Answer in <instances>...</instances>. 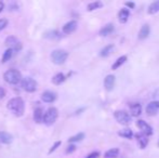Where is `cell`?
Listing matches in <instances>:
<instances>
[{
	"label": "cell",
	"mask_w": 159,
	"mask_h": 158,
	"mask_svg": "<svg viewBox=\"0 0 159 158\" xmlns=\"http://www.w3.org/2000/svg\"><path fill=\"white\" fill-rule=\"evenodd\" d=\"M57 116H59V112H57L56 108L50 107L45 112L42 122H45L47 126H51V125H53L54 122L56 121Z\"/></svg>",
	"instance_id": "3"
},
{
	"label": "cell",
	"mask_w": 159,
	"mask_h": 158,
	"mask_svg": "<svg viewBox=\"0 0 159 158\" xmlns=\"http://www.w3.org/2000/svg\"><path fill=\"white\" fill-rule=\"evenodd\" d=\"M65 79H66V78H65V75L62 74V73H59V74H56L53 77L52 82H53L54 85H61L62 82L65 81Z\"/></svg>",
	"instance_id": "22"
},
{
	"label": "cell",
	"mask_w": 159,
	"mask_h": 158,
	"mask_svg": "<svg viewBox=\"0 0 159 158\" xmlns=\"http://www.w3.org/2000/svg\"><path fill=\"white\" fill-rule=\"evenodd\" d=\"M130 110H131V113H132V116L138 117V116H140L142 113V106L138 104V103H135V104H132L130 106Z\"/></svg>",
	"instance_id": "17"
},
{
	"label": "cell",
	"mask_w": 159,
	"mask_h": 158,
	"mask_svg": "<svg viewBox=\"0 0 159 158\" xmlns=\"http://www.w3.org/2000/svg\"><path fill=\"white\" fill-rule=\"evenodd\" d=\"M84 137V133H78L76 134V135H74V137H69L68 139V142L69 143H74V142H79V141H81L82 139Z\"/></svg>",
	"instance_id": "28"
},
{
	"label": "cell",
	"mask_w": 159,
	"mask_h": 158,
	"mask_svg": "<svg viewBox=\"0 0 159 158\" xmlns=\"http://www.w3.org/2000/svg\"><path fill=\"white\" fill-rule=\"evenodd\" d=\"M76 28H77V22L70 21V22H68V23H66V24L63 26V33L70 34V33H73Z\"/></svg>",
	"instance_id": "13"
},
{
	"label": "cell",
	"mask_w": 159,
	"mask_h": 158,
	"mask_svg": "<svg viewBox=\"0 0 159 158\" xmlns=\"http://www.w3.org/2000/svg\"><path fill=\"white\" fill-rule=\"evenodd\" d=\"M130 12L128 9H122L120 10L119 14H118V18H119L120 23H126L128 21V18H129Z\"/></svg>",
	"instance_id": "16"
},
{
	"label": "cell",
	"mask_w": 159,
	"mask_h": 158,
	"mask_svg": "<svg viewBox=\"0 0 159 158\" xmlns=\"http://www.w3.org/2000/svg\"><path fill=\"white\" fill-rule=\"evenodd\" d=\"M148 35H149V26H148L147 24H145V25H143L142 28L140 29V33H138V39L143 40V39L147 38Z\"/></svg>",
	"instance_id": "15"
},
{
	"label": "cell",
	"mask_w": 159,
	"mask_h": 158,
	"mask_svg": "<svg viewBox=\"0 0 159 158\" xmlns=\"http://www.w3.org/2000/svg\"><path fill=\"white\" fill-rule=\"evenodd\" d=\"M115 86V76L114 75H108L106 76L105 79H104V87L107 91H111L113 90Z\"/></svg>",
	"instance_id": "11"
},
{
	"label": "cell",
	"mask_w": 159,
	"mask_h": 158,
	"mask_svg": "<svg viewBox=\"0 0 159 158\" xmlns=\"http://www.w3.org/2000/svg\"><path fill=\"white\" fill-rule=\"evenodd\" d=\"M75 149H76V146L72 144V145H69L68 148L66 149V153H67V154H69V153H73L74 151H75Z\"/></svg>",
	"instance_id": "32"
},
{
	"label": "cell",
	"mask_w": 159,
	"mask_h": 158,
	"mask_svg": "<svg viewBox=\"0 0 159 158\" xmlns=\"http://www.w3.org/2000/svg\"><path fill=\"white\" fill-rule=\"evenodd\" d=\"M7 107L9 110H11L15 116H22L24 114L25 109L24 101L21 98H13L8 102Z\"/></svg>",
	"instance_id": "1"
},
{
	"label": "cell",
	"mask_w": 159,
	"mask_h": 158,
	"mask_svg": "<svg viewBox=\"0 0 159 158\" xmlns=\"http://www.w3.org/2000/svg\"><path fill=\"white\" fill-rule=\"evenodd\" d=\"M4 80L10 85H18L22 81V74L18 69H9L3 75Z\"/></svg>",
	"instance_id": "2"
},
{
	"label": "cell",
	"mask_w": 159,
	"mask_h": 158,
	"mask_svg": "<svg viewBox=\"0 0 159 158\" xmlns=\"http://www.w3.org/2000/svg\"><path fill=\"white\" fill-rule=\"evenodd\" d=\"M114 116L116 118V120L119 123H121V125H129L130 122H131V116L127 112H125V110H117V112H115Z\"/></svg>",
	"instance_id": "6"
},
{
	"label": "cell",
	"mask_w": 159,
	"mask_h": 158,
	"mask_svg": "<svg viewBox=\"0 0 159 158\" xmlns=\"http://www.w3.org/2000/svg\"><path fill=\"white\" fill-rule=\"evenodd\" d=\"M159 110V102L158 101H154L150 102L149 104L146 106V114L148 116H154L158 113Z\"/></svg>",
	"instance_id": "8"
},
{
	"label": "cell",
	"mask_w": 159,
	"mask_h": 158,
	"mask_svg": "<svg viewBox=\"0 0 159 158\" xmlns=\"http://www.w3.org/2000/svg\"><path fill=\"white\" fill-rule=\"evenodd\" d=\"M4 96H6V90L0 87V100H2Z\"/></svg>",
	"instance_id": "33"
},
{
	"label": "cell",
	"mask_w": 159,
	"mask_h": 158,
	"mask_svg": "<svg viewBox=\"0 0 159 158\" xmlns=\"http://www.w3.org/2000/svg\"><path fill=\"white\" fill-rule=\"evenodd\" d=\"M13 141V137L8 132L0 131V144H10Z\"/></svg>",
	"instance_id": "12"
},
{
	"label": "cell",
	"mask_w": 159,
	"mask_h": 158,
	"mask_svg": "<svg viewBox=\"0 0 159 158\" xmlns=\"http://www.w3.org/2000/svg\"><path fill=\"white\" fill-rule=\"evenodd\" d=\"M6 45L8 46V47H10L9 49H12L13 52L14 51H18L22 49V45L21 42L18 41V38H15V37H8L6 40Z\"/></svg>",
	"instance_id": "7"
},
{
	"label": "cell",
	"mask_w": 159,
	"mask_h": 158,
	"mask_svg": "<svg viewBox=\"0 0 159 158\" xmlns=\"http://www.w3.org/2000/svg\"><path fill=\"white\" fill-rule=\"evenodd\" d=\"M148 14H155V13L159 12V0L158 1H155V2L150 3V6L148 7V10H147Z\"/></svg>",
	"instance_id": "21"
},
{
	"label": "cell",
	"mask_w": 159,
	"mask_h": 158,
	"mask_svg": "<svg viewBox=\"0 0 159 158\" xmlns=\"http://www.w3.org/2000/svg\"><path fill=\"white\" fill-rule=\"evenodd\" d=\"M135 137H136L138 144L141 146V148H145L147 143H148V140L144 137V134H135Z\"/></svg>",
	"instance_id": "19"
},
{
	"label": "cell",
	"mask_w": 159,
	"mask_h": 158,
	"mask_svg": "<svg viewBox=\"0 0 159 158\" xmlns=\"http://www.w3.org/2000/svg\"><path fill=\"white\" fill-rule=\"evenodd\" d=\"M113 50H114V45H109V46H106L105 48H103L102 50H101V52H100V55L103 57H108L109 54L113 52Z\"/></svg>",
	"instance_id": "20"
},
{
	"label": "cell",
	"mask_w": 159,
	"mask_h": 158,
	"mask_svg": "<svg viewBox=\"0 0 159 158\" xmlns=\"http://www.w3.org/2000/svg\"><path fill=\"white\" fill-rule=\"evenodd\" d=\"M13 50L12 49H7L6 52L3 53V57H2V63H6L8 61H10V59L13 57Z\"/></svg>",
	"instance_id": "24"
},
{
	"label": "cell",
	"mask_w": 159,
	"mask_h": 158,
	"mask_svg": "<svg viewBox=\"0 0 159 158\" xmlns=\"http://www.w3.org/2000/svg\"><path fill=\"white\" fill-rule=\"evenodd\" d=\"M43 115H45V112H43V108L42 107H38L35 109L34 112V120L37 122V123H40L43 120Z\"/></svg>",
	"instance_id": "14"
},
{
	"label": "cell",
	"mask_w": 159,
	"mask_h": 158,
	"mask_svg": "<svg viewBox=\"0 0 159 158\" xmlns=\"http://www.w3.org/2000/svg\"><path fill=\"white\" fill-rule=\"evenodd\" d=\"M118 134H119L120 137H127V139H131L133 135L132 131H131L130 129H122V130H120V131L118 132Z\"/></svg>",
	"instance_id": "25"
},
{
	"label": "cell",
	"mask_w": 159,
	"mask_h": 158,
	"mask_svg": "<svg viewBox=\"0 0 159 158\" xmlns=\"http://www.w3.org/2000/svg\"><path fill=\"white\" fill-rule=\"evenodd\" d=\"M100 154L97 152H94V153H91L90 155H88L86 158H99Z\"/></svg>",
	"instance_id": "31"
},
{
	"label": "cell",
	"mask_w": 159,
	"mask_h": 158,
	"mask_svg": "<svg viewBox=\"0 0 159 158\" xmlns=\"http://www.w3.org/2000/svg\"><path fill=\"white\" fill-rule=\"evenodd\" d=\"M21 86L27 92H34L37 89V82L30 77L23 78L21 81Z\"/></svg>",
	"instance_id": "5"
},
{
	"label": "cell",
	"mask_w": 159,
	"mask_h": 158,
	"mask_svg": "<svg viewBox=\"0 0 159 158\" xmlns=\"http://www.w3.org/2000/svg\"><path fill=\"white\" fill-rule=\"evenodd\" d=\"M67 57H68V53L65 50H54L51 54L52 62L57 65L63 64L67 60Z\"/></svg>",
	"instance_id": "4"
},
{
	"label": "cell",
	"mask_w": 159,
	"mask_h": 158,
	"mask_svg": "<svg viewBox=\"0 0 159 158\" xmlns=\"http://www.w3.org/2000/svg\"><path fill=\"white\" fill-rule=\"evenodd\" d=\"M55 98H56V94L51 91H45L41 94V100L45 103H52L55 101Z\"/></svg>",
	"instance_id": "10"
},
{
	"label": "cell",
	"mask_w": 159,
	"mask_h": 158,
	"mask_svg": "<svg viewBox=\"0 0 159 158\" xmlns=\"http://www.w3.org/2000/svg\"><path fill=\"white\" fill-rule=\"evenodd\" d=\"M61 145V142L60 141H57V142H55V144H54L53 146H52L51 148H50V151H49V154H51V153H53L54 151H55V149L57 148V147H59V146Z\"/></svg>",
	"instance_id": "30"
},
{
	"label": "cell",
	"mask_w": 159,
	"mask_h": 158,
	"mask_svg": "<svg viewBox=\"0 0 159 158\" xmlns=\"http://www.w3.org/2000/svg\"><path fill=\"white\" fill-rule=\"evenodd\" d=\"M138 127L142 130V132L146 135H152L153 134V129L147 122H145L144 120H138Z\"/></svg>",
	"instance_id": "9"
},
{
	"label": "cell",
	"mask_w": 159,
	"mask_h": 158,
	"mask_svg": "<svg viewBox=\"0 0 159 158\" xmlns=\"http://www.w3.org/2000/svg\"><path fill=\"white\" fill-rule=\"evenodd\" d=\"M126 61H127V57H126V55H122V57H120L119 59H118V60L116 61L114 64H113V69H117L118 67H120V66L122 65V64L126 62Z\"/></svg>",
	"instance_id": "26"
},
{
	"label": "cell",
	"mask_w": 159,
	"mask_h": 158,
	"mask_svg": "<svg viewBox=\"0 0 159 158\" xmlns=\"http://www.w3.org/2000/svg\"><path fill=\"white\" fill-rule=\"evenodd\" d=\"M119 154V149L118 148H111L105 153V158H116Z\"/></svg>",
	"instance_id": "23"
},
{
	"label": "cell",
	"mask_w": 159,
	"mask_h": 158,
	"mask_svg": "<svg viewBox=\"0 0 159 158\" xmlns=\"http://www.w3.org/2000/svg\"><path fill=\"white\" fill-rule=\"evenodd\" d=\"M103 6V3L101 1H94V2H91L88 4V10L89 11H92V10H95V9H99L101 7Z\"/></svg>",
	"instance_id": "27"
},
{
	"label": "cell",
	"mask_w": 159,
	"mask_h": 158,
	"mask_svg": "<svg viewBox=\"0 0 159 158\" xmlns=\"http://www.w3.org/2000/svg\"><path fill=\"white\" fill-rule=\"evenodd\" d=\"M3 7H4V4H3V2H1V1H0V12H1V11H2Z\"/></svg>",
	"instance_id": "35"
},
{
	"label": "cell",
	"mask_w": 159,
	"mask_h": 158,
	"mask_svg": "<svg viewBox=\"0 0 159 158\" xmlns=\"http://www.w3.org/2000/svg\"><path fill=\"white\" fill-rule=\"evenodd\" d=\"M126 6L130 7V8H133V7H134V4H133L132 2H126Z\"/></svg>",
	"instance_id": "34"
},
{
	"label": "cell",
	"mask_w": 159,
	"mask_h": 158,
	"mask_svg": "<svg viewBox=\"0 0 159 158\" xmlns=\"http://www.w3.org/2000/svg\"><path fill=\"white\" fill-rule=\"evenodd\" d=\"M7 24H8V21H7L6 18H1L0 20V32L7 26Z\"/></svg>",
	"instance_id": "29"
},
{
	"label": "cell",
	"mask_w": 159,
	"mask_h": 158,
	"mask_svg": "<svg viewBox=\"0 0 159 158\" xmlns=\"http://www.w3.org/2000/svg\"><path fill=\"white\" fill-rule=\"evenodd\" d=\"M113 30H114V25L107 24L100 30V35H101V36H107V35H109L111 33H113Z\"/></svg>",
	"instance_id": "18"
}]
</instances>
